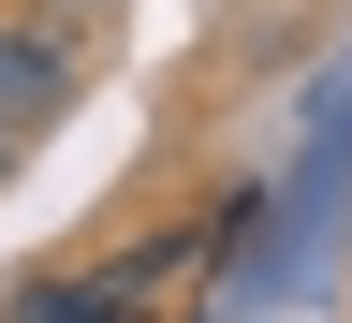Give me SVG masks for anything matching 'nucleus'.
I'll return each mask as SVG.
<instances>
[{
    "label": "nucleus",
    "instance_id": "f257e3e1",
    "mask_svg": "<svg viewBox=\"0 0 352 323\" xmlns=\"http://www.w3.org/2000/svg\"><path fill=\"white\" fill-rule=\"evenodd\" d=\"M74 88H88V44H74V15L59 0H15L0 15V118H74Z\"/></svg>",
    "mask_w": 352,
    "mask_h": 323
},
{
    "label": "nucleus",
    "instance_id": "f03ea898",
    "mask_svg": "<svg viewBox=\"0 0 352 323\" xmlns=\"http://www.w3.org/2000/svg\"><path fill=\"white\" fill-rule=\"evenodd\" d=\"M0 323H147V294H132V264H44L0 294Z\"/></svg>",
    "mask_w": 352,
    "mask_h": 323
},
{
    "label": "nucleus",
    "instance_id": "7ed1b4c3",
    "mask_svg": "<svg viewBox=\"0 0 352 323\" xmlns=\"http://www.w3.org/2000/svg\"><path fill=\"white\" fill-rule=\"evenodd\" d=\"M15 162H30V118H0V191H15Z\"/></svg>",
    "mask_w": 352,
    "mask_h": 323
},
{
    "label": "nucleus",
    "instance_id": "20e7f679",
    "mask_svg": "<svg viewBox=\"0 0 352 323\" xmlns=\"http://www.w3.org/2000/svg\"><path fill=\"white\" fill-rule=\"evenodd\" d=\"M59 15H74V30H103V15H118V0H59Z\"/></svg>",
    "mask_w": 352,
    "mask_h": 323
}]
</instances>
